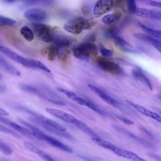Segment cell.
<instances>
[{
  "mask_svg": "<svg viewBox=\"0 0 161 161\" xmlns=\"http://www.w3.org/2000/svg\"><path fill=\"white\" fill-rule=\"evenodd\" d=\"M91 24L89 20L82 17L73 18L65 24L64 29L70 33L79 34L84 30L90 28Z\"/></svg>",
  "mask_w": 161,
  "mask_h": 161,
  "instance_id": "obj_1",
  "label": "cell"
},
{
  "mask_svg": "<svg viewBox=\"0 0 161 161\" xmlns=\"http://www.w3.org/2000/svg\"><path fill=\"white\" fill-rule=\"evenodd\" d=\"M32 26L35 33L40 39L47 43L52 41L53 34L50 26L37 23H33Z\"/></svg>",
  "mask_w": 161,
  "mask_h": 161,
  "instance_id": "obj_2",
  "label": "cell"
},
{
  "mask_svg": "<svg viewBox=\"0 0 161 161\" xmlns=\"http://www.w3.org/2000/svg\"><path fill=\"white\" fill-rule=\"evenodd\" d=\"M88 86L93 92L107 103L122 111L127 112L126 110L128 108L110 97L103 91L91 84H89Z\"/></svg>",
  "mask_w": 161,
  "mask_h": 161,
  "instance_id": "obj_3",
  "label": "cell"
},
{
  "mask_svg": "<svg viewBox=\"0 0 161 161\" xmlns=\"http://www.w3.org/2000/svg\"><path fill=\"white\" fill-rule=\"evenodd\" d=\"M98 66L104 70L115 75L121 74L122 69L113 61L103 57H99L97 59Z\"/></svg>",
  "mask_w": 161,
  "mask_h": 161,
  "instance_id": "obj_4",
  "label": "cell"
},
{
  "mask_svg": "<svg viewBox=\"0 0 161 161\" xmlns=\"http://www.w3.org/2000/svg\"><path fill=\"white\" fill-rule=\"evenodd\" d=\"M0 52L23 66L30 68V58L22 56L8 48L0 45Z\"/></svg>",
  "mask_w": 161,
  "mask_h": 161,
  "instance_id": "obj_5",
  "label": "cell"
},
{
  "mask_svg": "<svg viewBox=\"0 0 161 161\" xmlns=\"http://www.w3.org/2000/svg\"><path fill=\"white\" fill-rule=\"evenodd\" d=\"M24 16L28 19L37 21L44 20L47 17L46 12L38 8H31L27 9L24 12Z\"/></svg>",
  "mask_w": 161,
  "mask_h": 161,
  "instance_id": "obj_6",
  "label": "cell"
},
{
  "mask_svg": "<svg viewBox=\"0 0 161 161\" xmlns=\"http://www.w3.org/2000/svg\"><path fill=\"white\" fill-rule=\"evenodd\" d=\"M112 127L116 131L130 138H131L138 142L144 147L147 148H154L153 146L142 138L136 136L133 133L125 129L120 127L114 124L111 125Z\"/></svg>",
  "mask_w": 161,
  "mask_h": 161,
  "instance_id": "obj_7",
  "label": "cell"
},
{
  "mask_svg": "<svg viewBox=\"0 0 161 161\" xmlns=\"http://www.w3.org/2000/svg\"><path fill=\"white\" fill-rule=\"evenodd\" d=\"M114 4V0H99L95 5L94 14L98 15L109 12L113 9Z\"/></svg>",
  "mask_w": 161,
  "mask_h": 161,
  "instance_id": "obj_8",
  "label": "cell"
},
{
  "mask_svg": "<svg viewBox=\"0 0 161 161\" xmlns=\"http://www.w3.org/2000/svg\"><path fill=\"white\" fill-rule=\"evenodd\" d=\"M31 121L38 125L41 126L46 130L58 136L63 137L68 139L74 140V137L70 134L57 130L52 127L48 125L43 121L35 117H32Z\"/></svg>",
  "mask_w": 161,
  "mask_h": 161,
  "instance_id": "obj_9",
  "label": "cell"
},
{
  "mask_svg": "<svg viewBox=\"0 0 161 161\" xmlns=\"http://www.w3.org/2000/svg\"><path fill=\"white\" fill-rule=\"evenodd\" d=\"M46 110L51 115L69 123L74 124L76 119L71 115L58 109L47 108Z\"/></svg>",
  "mask_w": 161,
  "mask_h": 161,
  "instance_id": "obj_10",
  "label": "cell"
},
{
  "mask_svg": "<svg viewBox=\"0 0 161 161\" xmlns=\"http://www.w3.org/2000/svg\"><path fill=\"white\" fill-rule=\"evenodd\" d=\"M73 41V39L69 36L63 35L53 34L52 41L54 45L60 48L70 46Z\"/></svg>",
  "mask_w": 161,
  "mask_h": 161,
  "instance_id": "obj_11",
  "label": "cell"
},
{
  "mask_svg": "<svg viewBox=\"0 0 161 161\" xmlns=\"http://www.w3.org/2000/svg\"><path fill=\"white\" fill-rule=\"evenodd\" d=\"M135 14L141 17L153 20H160L161 19L160 11L140 8L137 9Z\"/></svg>",
  "mask_w": 161,
  "mask_h": 161,
  "instance_id": "obj_12",
  "label": "cell"
},
{
  "mask_svg": "<svg viewBox=\"0 0 161 161\" xmlns=\"http://www.w3.org/2000/svg\"><path fill=\"white\" fill-rule=\"evenodd\" d=\"M135 37L138 39L146 42L157 49L160 52L161 51V43L160 39L146 34L137 33L134 34Z\"/></svg>",
  "mask_w": 161,
  "mask_h": 161,
  "instance_id": "obj_13",
  "label": "cell"
},
{
  "mask_svg": "<svg viewBox=\"0 0 161 161\" xmlns=\"http://www.w3.org/2000/svg\"><path fill=\"white\" fill-rule=\"evenodd\" d=\"M42 140H44L52 146L68 153H72L73 150L69 147L60 141L44 133L42 136Z\"/></svg>",
  "mask_w": 161,
  "mask_h": 161,
  "instance_id": "obj_14",
  "label": "cell"
},
{
  "mask_svg": "<svg viewBox=\"0 0 161 161\" xmlns=\"http://www.w3.org/2000/svg\"><path fill=\"white\" fill-rule=\"evenodd\" d=\"M125 102L128 105L134 108L140 113L161 122V117L156 113L150 111L141 106L134 103L130 100H126Z\"/></svg>",
  "mask_w": 161,
  "mask_h": 161,
  "instance_id": "obj_15",
  "label": "cell"
},
{
  "mask_svg": "<svg viewBox=\"0 0 161 161\" xmlns=\"http://www.w3.org/2000/svg\"><path fill=\"white\" fill-rule=\"evenodd\" d=\"M113 38L114 44L123 51L136 53L137 52L131 49L132 46L122 38L116 36Z\"/></svg>",
  "mask_w": 161,
  "mask_h": 161,
  "instance_id": "obj_16",
  "label": "cell"
},
{
  "mask_svg": "<svg viewBox=\"0 0 161 161\" xmlns=\"http://www.w3.org/2000/svg\"><path fill=\"white\" fill-rule=\"evenodd\" d=\"M9 125V126L16 130L30 140L35 142H36L38 141L37 140H38V139H35L36 138L34 136L31 131L24 127L12 121Z\"/></svg>",
  "mask_w": 161,
  "mask_h": 161,
  "instance_id": "obj_17",
  "label": "cell"
},
{
  "mask_svg": "<svg viewBox=\"0 0 161 161\" xmlns=\"http://www.w3.org/2000/svg\"><path fill=\"white\" fill-rule=\"evenodd\" d=\"M114 153L119 156L131 160L137 161L145 160L133 152L123 149L118 147Z\"/></svg>",
  "mask_w": 161,
  "mask_h": 161,
  "instance_id": "obj_18",
  "label": "cell"
},
{
  "mask_svg": "<svg viewBox=\"0 0 161 161\" xmlns=\"http://www.w3.org/2000/svg\"><path fill=\"white\" fill-rule=\"evenodd\" d=\"M74 124L91 137L100 138L87 124L83 121L76 119Z\"/></svg>",
  "mask_w": 161,
  "mask_h": 161,
  "instance_id": "obj_19",
  "label": "cell"
},
{
  "mask_svg": "<svg viewBox=\"0 0 161 161\" xmlns=\"http://www.w3.org/2000/svg\"><path fill=\"white\" fill-rule=\"evenodd\" d=\"M132 74L134 78L145 83L151 90H152V86L150 81L140 70L137 69H133Z\"/></svg>",
  "mask_w": 161,
  "mask_h": 161,
  "instance_id": "obj_20",
  "label": "cell"
},
{
  "mask_svg": "<svg viewBox=\"0 0 161 161\" xmlns=\"http://www.w3.org/2000/svg\"><path fill=\"white\" fill-rule=\"evenodd\" d=\"M74 56L81 60L88 61L90 55L86 53L78 45L72 48Z\"/></svg>",
  "mask_w": 161,
  "mask_h": 161,
  "instance_id": "obj_21",
  "label": "cell"
},
{
  "mask_svg": "<svg viewBox=\"0 0 161 161\" xmlns=\"http://www.w3.org/2000/svg\"><path fill=\"white\" fill-rule=\"evenodd\" d=\"M122 16V14L120 12H115L107 14L102 19V21L107 25H110L118 21Z\"/></svg>",
  "mask_w": 161,
  "mask_h": 161,
  "instance_id": "obj_22",
  "label": "cell"
},
{
  "mask_svg": "<svg viewBox=\"0 0 161 161\" xmlns=\"http://www.w3.org/2000/svg\"><path fill=\"white\" fill-rule=\"evenodd\" d=\"M79 46L90 56L91 55H95L98 53V50L97 47L92 43L86 42L82 43L79 45Z\"/></svg>",
  "mask_w": 161,
  "mask_h": 161,
  "instance_id": "obj_23",
  "label": "cell"
},
{
  "mask_svg": "<svg viewBox=\"0 0 161 161\" xmlns=\"http://www.w3.org/2000/svg\"><path fill=\"white\" fill-rule=\"evenodd\" d=\"M91 139L93 142L99 146L112 152L116 147L109 142L102 140L100 138L91 137Z\"/></svg>",
  "mask_w": 161,
  "mask_h": 161,
  "instance_id": "obj_24",
  "label": "cell"
},
{
  "mask_svg": "<svg viewBox=\"0 0 161 161\" xmlns=\"http://www.w3.org/2000/svg\"><path fill=\"white\" fill-rule=\"evenodd\" d=\"M138 25L143 31L148 34V35L160 39L161 37V31L154 30L147 27L141 22H138Z\"/></svg>",
  "mask_w": 161,
  "mask_h": 161,
  "instance_id": "obj_25",
  "label": "cell"
},
{
  "mask_svg": "<svg viewBox=\"0 0 161 161\" xmlns=\"http://www.w3.org/2000/svg\"><path fill=\"white\" fill-rule=\"evenodd\" d=\"M20 33L25 39L28 41H32L34 38V34L31 30L27 26L22 27Z\"/></svg>",
  "mask_w": 161,
  "mask_h": 161,
  "instance_id": "obj_26",
  "label": "cell"
},
{
  "mask_svg": "<svg viewBox=\"0 0 161 161\" xmlns=\"http://www.w3.org/2000/svg\"><path fill=\"white\" fill-rule=\"evenodd\" d=\"M85 106H86L94 111L102 115L106 114V112L99 107L97 105L92 102L88 99H86Z\"/></svg>",
  "mask_w": 161,
  "mask_h": 161,
  "instance_id": "obj_27",
  "label": "cell"
},
{
  "mask_svg": "<svg viewBox=\"0 0 161 161\" xmlns=\"http://www.w3.org/2000/svg\"><path fill=\"white\" fill-rule=\"evenodd\" d=\"M43 121L57 130L63 132H66V131L65 127L52 120L45 118Z\"/></svg>",
  "mask_w": 161,
  "mask_h": 161,
  "instance_id": "obj_28",
  "label": "cell"
},
{
  "mask_svg": "<svg viewBox=\"0 0 161 161\" xmlns=\"http://www.w3.org/2000/svg\"><path fill=\"white\" fill-rule=\"evenodd\" d=\"M16 23V21L10 18L0 16V27L12 26Z\"/></svg>",
  "mask_w": 161,
  "mask_h": 161,
  "instance_id": "obj_29",
  "label": "cell"
},
{
  "mask_svg": "<svg viewBox=\"0 0 161 161\" xmlns=\"http://www.w3.org/2000/svg\"><path fill=\"white\" fill-rule=\"evenodd\" d=\"M0 151L4 154L9 155L12 153L13 150L9 145L0 141Z\"/></svg>",
  "mask_w": 161,
  "mask_h": 161,
  "instance_id": "obj_30",
  "label": "cell"
},
{
  "mask_svg": "<svg viewBox=\"0 0 161 161\" xmlns=\"http://www.w3.org/2000/svg\"><path fill=\"white\" fill-rule=\"evenodd\" d=\"M57 89L58 91L65 94L69 98L75 102L78 97L75 93L68 90L61 88H57Z\"/></svg>",
  "mask_w": 161,
  "mask_h": 161,
  "instance_id": "obj_31",
  "label": "cell"
},
{
  "mask_svg": "<svg viewBox=\"0 0 161 161\" xmlns=\"http://www.w3.org/2000/svg\"><path fill=\"white\" fill-rule=\"evenodd\" d=\"M127 10L130 14H135L137 8L135 0H126Z\"/></svg>",
  "mask_w": 161,
  "mask_h": 161,
  "instance_id": "obj_32",
  "label": "cell"
},
{
  "mask_svg": "<svg viewBox=\"0 0 161 161\" xmlns=\"http://www.w3.org/2000/svg\"><path fill=\"white\" fill-rule=\"evenodd\" d=\"M23 143L26 148L38 155L42 151L38 147L29 142L25 141Z\"/></svg>",
  "mask_w": 161,
  "mask_h": 161,
  "instance_id": "obj_33",
  "label": "cell"
},
{
  "mask_svg": "<svg viewBox=\"0 0 161 161\" xmlns=\"http://www.w3.org/2000/svg\"><path fill=\"white\" fill-rule=\"evenodd\" d=\"M19 86L21 89L26 92L34 94H37L39 92L36 88L30 85L22 84L20 85Z\"/></svg>",
  "mask_w": 161,
  "mask_h": 161,
  "instance_id": "obj_34",
  "label": "cell"
},
{
  "mask_svg": "<svg viewBox=\"0 0 161 161\" xmlns=\"http://www.w3.org/2000/svg\"><path fill=\"white\" fill-rule=\"evenodd\" d=\"M0 131L10 135L14 137L19 138V135L12 130L0 124Z\"/></svg>",
  "mask_w": 161,
  "mask_h": 161,
  "instance_id": "obj_35",
  "label": "cell"
},
{
  "mask_svg": "<svg viewBox=\"0 0 161 161\" xmlns=\"http://www.w3.org/2000/svg\"><path fill=\"white\" fill-rule=\"evenodd\" d=\"M100 52L103 56L107 57L112 56L113 54V51L108 49L103 46H101L99 49Z\"/></svg>",
  "mask_w": 161,
  "mask_h": 161,
  "instance_id": "obj_36",
  "label": "cell"
},
{
  "mask_svg": "<svg viewBox=\"0 0 161 161\" xmlns=\"http://www.w3.org/2000/svg\"><path fill=\"white\" fill-rule=\"evenodd\" d=\"M143 3L153 7L161 8V3L160 2L153 0H139Z\"/></svg>",
  "mask_w": 161,
  "mask_h": 161,
  "instance_id": "obj_37",
  "label": "cell"
},
{
  "mask_svg": "<svg viewBox=\"0 0 161 161\" xmlns=\"http://www.w3.org/2000/svg\"><path fill=\"white\" fill-rule=\"evenodd\" d=\"M56 53L54 51L51 47L50 46L48 47V52L47 55L48 59L50 61L54 60L55 58Z\"/></svg>",
  "mask_w": 161,
  "mask_h": 161,
  "instance_id": "obj_38",
  "label": "cell"
},
{
  "mask_svg": "<svg viewBox=\"0 0 161 161\" xmlns=\"http://www.w3.org/2000/svg\"><path fill=\"white\" fill-rule=\"evenodd\" d=\"M38 155L46 161H53L54 160L53 158L43 151H42Z\"/></svg>",
  "mask_w": 161,
  "mask_h": 161,
  "instance_id": "obj_39",
  "label": "cell"
},
{
  "mask_svg": "<svg viewBox=\"0 0 161 161\" xmlns=\"http://www.w3.org/2000/svg\"><path fill=\"white\" fill-rule=\"evenodd\" d=\"M117 117L125 124L127 125H132L134 123L131 120L121 116L117 115Z\"/></svg>",
  "mask_w": 161,
  "mask_h": 161,
  "instance_id": "obj_40",
  "label": "cell"
},
{
  "mask_svg": "<svg viewBox=\"0 0 161 161\" xmlns=\"http://www.w3.org/2000/svg\"><path fill=\"white\" fill-rule=\"evenodd\" d=\"M140 129L149 137L152 139H153L154 138V136L150 132H149L148 130H147L146 129L142 127H140Z\"/></svg>",
  "mask_w": 161,
  "mask_h": 161,
  "instance_id": "obj_41",
  "label": "cell"
},
{
  "mask_svg": "<svg viewBox=\"0 0 161 161\" xmlns=\"http://www.w3.org/2000/svg\"><path fill=\"white\" fill-rule=\"evenodd\" d=\"M147 155L150 157L155 159L158 161H161V157L158 155L153 153H148Z\"/></svg>",
  "mask_w": 161,
  "mask_h": 161,
  "instance_id": "obj_42",
  "label": "cell"
},
{
  "mask_svg": "<svg viewBox=\"0 0 161 161\" xmlns=\"http://www.w3.org/2000/svg\"><path fill=\"white\" fill-rule=\"evenodd\" d=\"M58 56V58L62 61H64L67 58V56L66 54L64 53L60 52V51Z\"/></svg>",
  "mask_w": 161,
  "mask_h": 161,
  "instance_id": "obj_43",
  "label": "cell"
},
{
  "mask_svg": "<svg viewBox=\"0 0 161 161\" xmlns=\"http://www.w3.org/2000/svg\"><path fill=\"white\" fill-rule=\"evenodd\" d=\"M96 35L94 33H92L88 35L87 36V39L93 42L96 40Z\"/></svg>",
  "mask_w": 161,
  "mask_h": 161,
  "instance_id": "obj_44",
  "label": "cell"
},
{
  "mask_svg": "<svg viewBox=\"0 0 161 161\" xmlns=\"http://www.w3.org/2000/svg\"><path fill=\"white\" fill-rule=\"evenodd\" d=\"M50 102L57 105L64 106L65 105V103L64 102L61 101L53 100L50 101Z\"/></svg>",
  "mask_w": 161,
  "mask_h": 161,
  "instance_id": "obj_45",
  "label": "cell"
},
{
  "mask_svg": "<svg viewBox=\"0 0 161 161\" xmlns=\"http://www.w3.org/2000/svg\"><path fill=\"white\" fill-rule=\"evenodd\" d=\"M0 114L2 115L8 116L9 114L5 110L0 107Z\"/></svg>",
  "mask_w": 161,
  "mask_h": 161,
  "instance_id": "obj_46",
  "label": "cell"
},
{
  "mask_svg": "<svg viewBox=\"0 0 161 161\" xmlns=\"http://www.w3.org/2000/svg\"><path fill=\"white\" fill-rule=\"evenodd\" d=\"M4 90V87L3 86L0 85V91H3Z\"/></svg>",
  "mask_w": 161,
  "mask_h": 161,
  "instance_id": "obj_47",
  "label": "cell"
},
{
  "mask_svg": "<svg viewBox=\"0 0 161 161\" xmlns=\"http://www.w3.org/2000/svg\"><path fill=\"white\" fill-rule=\"evenodd\" d=\"M5 0L8 2H13V1L18 0Z\"/></svg>",
  "mask_w": 161,
  "mask_h": 161,
  "instance_id": "obj_48",
  "label": "cell"
},
{
  "mask_svg": "<svg viewBox=\"0 0 161 161\" xmlns=\"http://www.w3.org/2000/svg\"><path fill=\"white\" fill-rule=\"evenodd\" d=\"M2 78V76L1 75H0V79H1Z\"/></svg>",
  "mask_w": 161,
  "mask_h": 161,
  "instance_id": "obj_49",
  "label": "cell"
}]
</instances>
